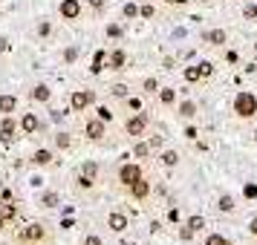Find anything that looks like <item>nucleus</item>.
Returning <instances> with one entry per match:
<instances>
[{"label":"nucleus","instance_id":"nucleus-30","mask_svg":"<svg viewBox=\"0 0 257 245\" xmlns=\"http://www.w3.org/2000/svg\"><path fill=\"white\" fill-rule=\"evenodd\" d=\"M159 87H162L159 78H153V75H151V78H145V81H142V93H145V95H156V93H159Z\"/></svg>","mask_w":257,"mask_h":245},{"label":"nucleus","instance_id":"nucleus-6","mask_svg":"<svg viewBox=\"0 0 257 245\" xmlns=\"http://www.w3.org/2000/svg\"><path fill=\"white\" fill-rule=\"evenodd\" d=\"M142 176H145V167H142L139 162H124L118 167V185L127 190V187L133 185L136 179H142Z\"/></svg>","mask_w":257,"mask_h":245},{"label":"nucleus","instance_id":"nucleus-26","mask_svg":"<svg viewBox=\"0 0 257 245\" xmlns=\"http://www.w3.org/2000/svg\"><path fill=\"white\" fill-rule=\"evenodd\" d=\"M78 173L90 176V179H98L101 167H98V162H95V159H87V162H81V170H78Z\"/></svg>","mask_w":257,"mask_h":245},{"label":"nucleus","instance_id":"nucleus-45","mask_svg":"<svg viewBox=\"0 0 257 245\" xmlns=\"http://www.w3.org/2000/svg\"><path fill=\"white\" fill-rule=\"evenodd\" d=\"M165 3H168V6H174V9H182V6L191 3V0H165Z\"/></svg>","mask_w":257,"mask_h":245},{"label":"nucleus","instance_id":"nucleus-4","mask_svg":"<svg viewBox=\"0 0 257 245\" xmlns=\"http://www.w3.org/2000/svg\"><path fill=\"white\" fill-rule=\"evenodd\" d=\"M84 15V3L81 0H61L58 3V18L64 24H78Z\"/></svg>","mask_w":257,"mask_h":245},{"label":"nucleus","instance_id":"nucleus-52","mask_svg":"<svg viewBox=\"0 0 257 245\" xmlns=\"http://www.w3.org/2000/svg\"><path fill=\"white\" fill-rule=\"evenodd\" d=\"M72 225H75V219H70V216H64V219H61V228H72Z\"/></svg>","mask_w":257,"mask_h":245},{"label":"nucleus","instance_id":"nucleus-56","mask_svg":"<svg viewBox=\"0 0 257 245\" xmlns=\"http://www.w3.org/2000/svg\"><path fill=\"white\" fill-rule=\"evenodd\" d=\"M121 245H133V242H121Z\"/></svg>","mask_w":257,"mask_h":245},{"label":"nucleus","instance_id":"nucleus-13","mask_svg":"<svg viewBox=\"0 0 257 245\" xmlns=\"http://www.w3.org/2000/svg\"><path fill=\"white\" fill-rule=\"evenodd\" d=\"M202 44L214 47V49L225 47L228 44V29H208V32H202Z\"/></svg>","mask_w":257,"mask_h":245},{"label":"nucleus","instance_id":"nucleus-35","mask_svg":"<svg viewBox=\"0 0 257 245\" xmlns=\"http://www.w3.org/2000/svg\"><path fill=\"white\" fill-rule=\"evenodd\" d=\"M75 185H78V190H93V187H95V179L78 173V176H75Z\"/></svg>","mask_w":257,"mask_h":245},{"label":"nucleus","instance_id":"nucleus-43","mask_svg":"<svg viewBox=\"0 0 257 245\" xmlns=\"http://www.w3.org/2000/svg\"><path fill=\"white\" fill-rule=\"evenodd\" d=\"M179 239H182V242H191V239H194V231H191L188 225H182V231H179Z\"/></svg>","mask_w":257,"mask_h":245},{"label":"nucleus","instance_id":"nucleus-44","mask_svg":"<svg viewBox=\"0 0 257 245\" xmlns=\"http://www.w3.org/2000/svg\"><path fill=\"white\" fill-rule=\"evenodd\" d=\"M148 144H151V150H162V139H159V136L148 139Z\"/></svg>","mask_w":257,"mask_h":245},{"label":"nucleus","instance_id":"nucleus-42","mask_svg":"<svg viewBox=\"0 0 257 245\" xmlns=\"http://www.w3.org/2000/svg\"><path fill=\"white\" fill-rule=\"evenodd\" d=\"M225 61L228 64H240V52L237 49H225Z\"/></svg>","mask_w":257,"mask_h":245},{"label":"nucleus","instance_id":"nucleus-24","mask_svg":"<svg viewBox=\"0 0 257 245\" xmlns=\"http://www.w3.org/2000/svg\"><path fill=\"white\" fill-rule=\"evenodd\" d=\"M52 141H55V147H58V150H70V147H72V133H67V130H58Z\"/></svg>","mask_w":257,"mask_h":245},{"label":"nucleus","instance_id":"nucleus-10","mask_svg":"<svg viewBox=\"0 0 257 245\" xmlns=\"http://www.w3.org/2000/svg\"><path fill=\"white\" fill-rule=\"evenodd\" d=\"M107 70H113V72H124L127 70V52H124L121 47L107 49Z\"/></svg>","mask_w":257,"mask_h":245},{"label":"nucleus","instance_id":"nucleus-50","mask_svg":"<svg viewBox=\"0 0 257 245\" xmlns=\"http://www.w3.org/2000/svg\"><path fill=\"white\" fill-rule=\"evenodd\" d=\"M243 15L248 18V21H254V3H251V6H245V9H243Z\"/></svg>","mask_w":257,"mask_h":245},{"label":"nucleus","instance_id":"nucleus-55","mask_svg":"<svg viewBox=\"0 0 257 245\" xmlns=\"http://www.w3.org/2000/svg\"><path fill=\"white\" fill-rule=\"evenodd\" d=\"M254 55H257V38H254Z\"/></svg>","mask_w":257,"mask_h":245},{"label":"nucleus","instance_id":"nucleus-7","mask_svg":"<svg viewBox=\"0 0 257 245\" xmlns=\"http://www.w3.org/2000/svg\"><path fill=\"white\" fill-rule=\"evenodd\" d=\"M95 90H72V95H70V110L72 113H84L87 107H93L95 104Z\"/></svg>","mask_w":257,"mask_h":245},{"label":"nucleus","instance_id":"nucleus-15","mask_svg":"<svg viewBox=\"0 0 257 245\" xmlns=\"http://www.w3.org/2000/svg\"><path fill=\"white\" fill-rule=\"evenodd\" d=\"M29 98L35 101V104H49V98H52V90H49V84H35L32 90H29Z\"/></svg>","mask_w":257,"mask_h":245},{"label":"nucleus","instance_id":"nucleus-48","mask_svg":"<svg viewBox=\"0 0 257 245\" xmlns=\"http://www.w3.org/2000/svg\"><path fill=\"white\" fill-rule=\"evenodd\" d=\"M12 49V44H9V38H3L0 35V52H9Z\"/></svg>","mask_w":257,"mask_h":245},{"label":"nucleus","instance_id":"nucleus-27","mask_svg":"<svg viewBox=\"0 0 257 245\" xmlns=\"http://www.w3.org/2000/svg\"><path fill=\"white\" fill-rule=\"evenodd\" d=\"M15 213H18V205H15V199H12V202H0V219H3V222L15 219Z\"/></svg>","mask_w":257,"mask_h":245},{"label":"nucleus","instance_id":"nucleus-39","mask_svg":"<svg viewBox=\"0 0 257 245\" xmlns=\"http://www.w3.org/2000/svg\"><path fill=\"white\" fill-rule=\"evenodd\" d=\"M81 245H104V239H101V236H98V233H84Z\"/></svg>","mask_w":257,"mask_h":245},{"label":"nucleus","instance_id":"nucleus-32","mask_svg":"<svg viewBox=\"0 0 257 245\" xmlns=\"http://www.w3.org/2000/svg\"><path fill=\"white\" fill-rule=\"evenodd\" d=\"M182 78H185V84L202 81V75H199V67H185V70H182Z\"/></svg>","mask_w":257,"mask_h":245},{"label":"nucleus","instance_id":"nucleus-11","mask_svg":"<svg viewBox=\"0 0 257 245\" xmlns=\"http://www.w3.org/2000/svg\"><path fill=\"white\" fill-rule=\"evenodd\" d=\"M18 118L15 116H0V141H15L18 139Z\"/></svg>","mask_w":257,"mask_h":245},{"label":"nucleus","instance_id":"nucleus-58","mask_svg":"<svg viewBox=\"0 0 257 245\" xmlns=\"http://www.w3.org/2000/svg\"><path fill=\"white\" fill-rule=\"evenodd\" d=\"M208 3H211V0H208Z\"/></svg>","mask_w":257,"mask_h":245},{"label":"nucleus","instance_id":"nucleus-36","mask_svg":"<svg viewBox=\"0 0 257 245\" xmlns=\"http://www.w3.org/2000/svg\"><path fill=\"white\" fill-rule=\"evenodd\" d=\"M95 118H101L104 124H110L116 116H113V110H110V107H98V110H95Z\"/></svg>","mask_w":257,"mask_h":245},{"label":"nucleus","instance_id":"nucleus-18","mask_svg":"<svg viewBox=\"0 0 257 245\" xmlns=\"http://www.w3.org/2000/svg\"><path fill=\"white\" fill-rule=\"evenodd\" d=\"M156 101H159L162 107H174L176 104V90H174V87H159Z\"/></svg>","mask_w":257,"mask_h":245},{"label":"nucleus","instance_id":"nucleus-49","mask_svg":"<svg viewBox=\"0 0 257 245\" xmlns=\"http://www.w3.org/2000/svg\"><path fill=\"white\" fill-rule=\"evenodd\" d=\"M185 139H197V127H194V124H188L185 127Z\"/></svg>","mask_w":257,"mask_h":245},{"label":"nucleus","instance_id":"nucleus-53","mask_svg":"<svg viewBox=\"0 0 257 245\" xmlns=\"http://www.w3.org/2000/svg\"><path fill=\"white\" fill-rule=\"evenodd\" d=\"M245 196H257V187L254 185H245Z\"/></svg>","mask_w":257,"mask_h":245},{"label":"nucleus","instance_id":"nucleus-16","mask_svg":"<svg viewBox=\"0 0 257 245\" xmlns=\"http://www.w3.org/2000/svg\"><path fill=\"white\" fill-rule=\"evenodd\" d=\"M174 107H176V116L185 118V121H191V118L197 116V101H188L185 98V101H176Z\"/></svg>","mask_w":257,"mask_h":245},{"label":"nucleus","instance_id":"nucleus-14","mask_svg":"<svg viewBox=\"0 0 257 245\" xmlns=\"http://www.w3.org/2000/svg\"><path fill=\"white\" fill-rule=\"evenodd\" d=\"M52 162H55V153L49 150V147H38V150L32 153V159H29L32 167H49Z\"/></svg>","mask_w":257,"mask_h":245},{"label":"nucleus","instance_id":"nucleus-1","mask_svg":"<svg viewBox=\"0 0 257 245\" xmlns=\"http://www.w3.org/2000/svg\"><path fill=\"white\" fill-rule=\"evenodd\" d=\"M234 116L240 118V121H248V118L257 116V93H251V90H240V93L234 95Z\"/></svg>","mask_w":257,"mask_h":245},{"label":"nucleus","instance_id":"nucleus-37","mask_svg":"<svg viewBox=\"0 0 257 245\" xmlns=\"http://www.w3.org/2000/svg\"><path fill=\"white\" fill-rule=\"evenodd\" d=\"M197 67H199V75H202V78H211V75H214V64H211V61H199Z\"/></svg>","mask_w":257,"mask_h":245},{"label":"nucleus","instance_id":"nucleus-33","mask_svg":"<svg viewBox=\"0 0 257 245\" xmlns=\"http://www.w3.org/2000/svg\"><path fill=\"white\" fill-rule=\"evenodd\" d=\"M121 18H124V21H136V18H139V6H136V3H124V6H121Z\"/></svg>","mask_w":257,"mask_h":245},{"label":"nucleus","instance_id":"nucleus-46","mask_svg":"<svg viewBox=\"0 0 257 245\" xmlns=\"http://www.w3.org/2000/svg\"><path fill=\"white\" fill-rule=\"evenodd\" d=\"M12 190H9V187H3V190H0V202H12Z\"/></svg>","mask_w":257,"mask_h":245},{"label":"nucleus","instance_id":"nucleus-12","mask_svg":"<svg viewBox=\"0 0 257 245\" xmlns=\"http://www.w3.org/2000/svg\"><path fill=\"white\" fill-rule=\"evenodd\" d=\"M107 228H110L113 233H124L130 228L127 213H121V210H110V213H107Z\"/></svg>","mask_w":257,"mask_h":245},{"label":"nucleus","instance_id":"nucleus-31","mask_svg":"<svg viewBox=\"0 0 257 245\" xmlns=\"http://www.w3.org/2000/svg\"><path fill=\"white\" fill-rule=\"evenodd\" d=\"M133 156H136V159H148V156H151V144L142 141V139H136V144H133Z\"/></svg>","mask_w":257,"mask_h":245},{"label":"nucleus","instance_id":"nucleus-9","mask_svg":"<svg viewBox=\"0 0 257 245\" xmlns=\"http://www.w3.org/2000/svg\"><path fill=\"white\" fill-rule=\"evenodd\" d=\"M151 179L148 176H142V179H136L133 185L127 187V193H130V199H136V202H148L151 199Z\"/></svg>","mask_w":257,"mask_h":245},{"label":"nucleus","instance_id":"nucleus-40","mask_svg":"<svg viewBox=\"0 0 257 245\" xmlns=\"http://www.w3.org/2000/svg\"><path fill=\"white\" fill-rule=\"evenodd\" d=\"M156 15V6L153 3H142L139 6V18H153Z\"/></svg>","mask_w":257,"mask_h":245},{"label":"nucleus","instance_id":"nucleus-5","mask_svg":"<svg viewBox=\"0 0 257 245\" xmlns=\"http://www.w3.org/2000/svg\"><path fill=\"white\" fill-rule=\"evenodd\" d=\"M84 139L93 141V144H101V141L107 139V124L101 121V118H87L84 121Z\"/></svg>","mask_w":257,"mask_h":245},{"label":"nucleus","instance_id":"nucleus-20","mask_svg":"<svg viewBox=\"0 0 257 245\" xmlns=\"http://www.w3.org/2000/svg\"><path fill=\"white\" fill-rule=\"evenodd\" d=\"M179 159H182V156H179L176 150H162V153H159V164L168 167V170H174L176 164H179Z\"/></svg>","mask_w":257,"mask_h":245},{"label":"nucleus","instance_id":"nucleus-51","mask_svg":"<svg viewBox=\"0 0 257 245\" xmlns=\"http://www.w3.org/2000/svg\"><path fill=\"white\" fill-rule=\"evenodd\" d=\"M248 233H251V236H257V216L248 222Z\"/></svg>","mask_w":257,"mask_h":245},{"label":"nucleus","instance_id":"nucleus-2","mask_svg":"<svg viewBox=\"0 0 257 245\" xmlns=\"http://www.w3.org/2000/svg\"><path fill=\"white\" fill-rule=\"evenodd\" d=\"M15 242L18 245H49V233L41 222H32V225H26V228H21L15 233Z\"/></svg>","mask_w":257,"mask_h":245},{"label":"nucleus","instance_id":"nucleus-54","mask_svg":"<svg viewBox=\"0 0 257 245\" xmlns=\"http://www.w3.org/2000/svg\"><path fill=\"white\" fill-rule=\"evenodd\" d=\"M254 21H257V3H254Z\"/></svg>","mask_w":257,"mask_h":245},{"label":"nucleus","instance_id":"nucleus-23","mask_svg":"<svg viewBox=\"0 0 257 245\" xmlns=\"http://www.w3.org/2000/svg\"><path fill=\"white\" fill-rule=\"evenodd\" d=\"M35 35L41 38V41H47V38H52L55 35V26L49 24L47 18H44V21H38V26H35Z\"/></svg>","mask_w":257,"mask_h":245},{"label":"nucleus","instance_id":"nucleus-17","mask_svg":"<svg viewBox=\"0 0 257 245\" xmlns=\"http://www.w3.org/2000/svg\"><path fill=\"white\" fill-rule=\"evenodd\" d=\"M107 70V49H95L93 61H90V72L93 75H101Z\"/></svg>","mask_w":257,"mask_h":245},{"label":"nucleus","instance_id":"nucleus-21","mask_svg":"<svg viewBox=\"0 0 257 245\" xmlns=\"http://www.w3.org/2000/svg\"><path fill=\"white\" fill-rule=\"evenodd\" d=\"M38 202H41V208H58V202H61V196L58 193H55V190H44V193H41V199H38Z\"/></svg>","mask_w":257,"mask_h":245},{"label":"nucleus","instance_id":"nucleus-38","mask_svg":"<svg viewBox=\"0 0 257 245\" xmlns=\"http://www.w3.org/2000/svg\"><path fill=\"white\" fill-rule=\"evenodd\" d=\"M110 95H113V98H127V87H124V84H113V87H110Z\"/></svg>","mask_w":257,"mask_h":245},{"label":"nucleus","instance_id":"nucleus-25","mask_svg":"<svg viewBox=\"0 0 257 245\" xmlns=\"http://www.w3.org/2000/svg\"><path fill=\"white\" fill-rule=\"evenodd\" d=\"M104 35L110 38V41H121V38H124V26L116 24V21H110V24L104 26Z\"/></svg>","mask_w":257,"mask_h":245},{"label":"nucleus","instance_id":"nucleus-19","mask_svg":"<svg viewBox=\"0 0 257 245\" xmlns=\"http://www.w3.org/2000/svg\"><path fill=\"white\" fill-rule=\"evenodd\" d=\"M18 110V95H0V116H12Z\"/></svg>","mask_w":257,"mask_h":245},{"label":"nucleus","instance_id":"nucleus-8","mask_svg":"<svg viewBox=\"0 0 257 245\" xmlns=\"http://www.w3.org/2000/svg\"><path fill=\"white\" fill-rule=\"evenodd\" d=\"M41 127H44V124H41L38 113H29V110H26V113H21V118H18V130H21L24 136H35Z\"/></svg>","mask_w":257,"mask_h":245},{"label":"nucleus","instance_id":"nucleus-47","mask_svg":"<svg viewBox=\"0 0 257 245\" xmlns=\"http://www.w3.org/2000/svg\"><path fill=\"white\" fill-rule=\"evenodd\" d=\"M127 110H142V98H127Z\"/></svg>","mask_w":257,"mask_h":245},{"label":"nucleus","instance_id":"nucleus-3","mask_svg":"<svg viewBox=\"0 0 257 245\" xmlns=\"http://www.w3.org/2000/svg\"><path fill=\"white\" fill-rule=\"evenodd\" d=\"M148 130H151V116L145 110L124 118V136L127 139H142V136H148Z\"/></svg>","mask_w":257,"mask_h":245},{"label":"nucleus","instance_id":"nucleus-22","mask_svg":"<svg viewBox=\"0 0 257 245\" xmlns=\"http://www.w3.org/2000/svg\"><path fill=\"white\" fill-rule=\"evenodd\" d=\"M217 208H220V213H234V210H237V202H234L231 193H222V196L217 199Z\"/></svg>","mask_w":257,"mask_h":245},{"label":"nucleus","instance_id":"nucleus-34","mask_svg":"<svg viewBox=\"0 0 257 245\" xmlns=\"http://www.w3.org/2000/svg\"><path fill=\"white\" fill-rule=\"evenodd\" d=\"M202 245H234V242L228 239V236H222V233H208Z\"/></svg>","mask_w":257,"mask_h":245},{"label":"nucleus","instance_id":"nucleus-57","mask_svg":"<svg viewBox=\"0 0 257 245\" xmlns=\"http://www.w3.org/2000/svg\"><path fill=\"white\" fill-rule=\"evenodd\" d=\"M254 141H257V130H254Z\"/></svg>","mask_w":257,"mask_h":245},{"label":"nucleus","instance_id":"nucleus-28","mask_svg":"<svg viewBox=\"0 0 257 245\" xmlns=\"http://www.w3.org/2000/svg\"><path fill=\"white\" fill-rule=\"evenodd\" d=\"M185 225H188L194 233H202V231H205V216H202V213H194V216H188Z\"/></svg>","mask_w":257,"mask_h":245},{"label":"nucleus","instance_id":"nucleus-41","mask_svg":"<svg viewBox=\"0 0 257 245\" xmlns=\"http://www.w3.org/2000/svg\"><path fill=\"white\" fill-rule=\"evenodd\" d=\"M87 6H90V9H93V12H104V6H107V0H87Z\"/></svg>","mask_w":257,"mask_h":245},{"label":"nucleus","instance_id":"nucleus-29","mask_svg":"<svg viewBox=\"0 0 257 245\" xmlns=\"http://www.w3.org/2000/svg\"><path fill=\"white\" fill-rule=\"evenodd\" d=\"M78 55H81V49H78V47H67L64 52H61V61H64L67 67H72V64L78 61Z\"/></svg>","mask_w":257,"mask_h":245}]
</instances>
